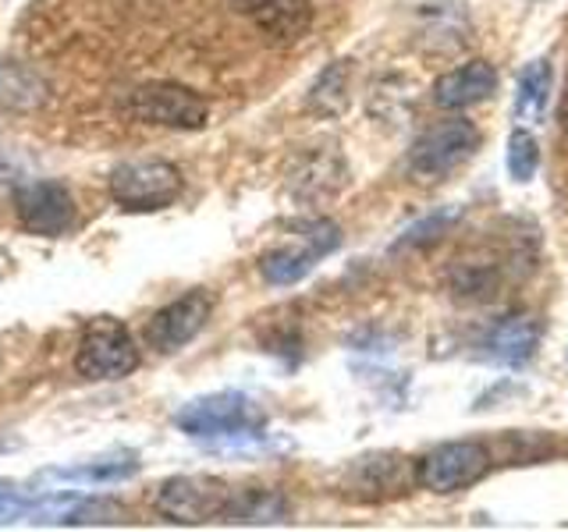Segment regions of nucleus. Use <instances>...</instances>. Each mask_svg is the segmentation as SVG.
<instances>
[{"mask_svg":"<svg viewBox=\"0 0 568 532\" xmlns=\"http://www.w3.org/2000/svg\"><path fill=\"white\" fill-rule=\"evenodd\" d=\"M345 82H348V68H345V61L342 64H334V68H327L324 71V79L316 82V89H313V96H310V103L316 106V111H324V114H337L345 106Z\"/></svg>","mask_w":568,"mask_h":532,"instance_id":"16","label":"nucleus"},{"mask_svg":"<svg viewBox=\"0 0 568 532\" xmlns=\"http://www.w3.org/2000/svg\"><path fill=\"white\" fill-rule=\"evenodd\" d=\"M337 245H342V231H337L331 221H313L302 227L298 245H284L263 259V277L271 284H292L298 277H306L313 270V263L320 256L334 253Z\"/></svg>","mask_w":568,"mask_h":532,"instance_id":"9","label":"nucleus"},{"mask_svg":"<svg viewBox=\"0 0 568 532\" xmlns=\"http://www.w3.org/2000/svg\"><path fill=\"white\" fill-rule=\"evenodd\" d=\"M111 192L124 209H160L178 200L182 174L164 160H135V164H121L114 171Z\"/></svg>","mask_w":568,"mask_h":532,"instance_id":"5","label":"nucleus"},{"mask_svg":"<svg viewBox=\"0 0 568 532\" xmlns=\"http://www.w3.org/2000/svg\"><path fill=\"white\" fill-rule=\"evenodd\" d=\"M231 493L221 479H203V475H182L171 479V483L160 487L156 493V511L171 522H206V519H221L231 508Z\"/></svg>","mask_w":568,"mask_h":532,"instance_id":"6","label":"nucleus"},{"mask_svg":"<svg viewBox=\"0 0 568 532\" xmlns=\"http://www.w3.org/2000/svg\"><path fill=\"white\" fill-rule=\"evenodd\" d=\"M75 366L89 380H121L139 366V348L118 319H97L82 334Z\"/></svg>","mask_w":568,"mask_h":532,"instance_id":"4","label":"nucleus"},{"mask_svg":"<svg viewBox=\"0 0 568 532\" xmlns=\"http://www.w3.org/2000/svg\"><path fill=\"white\" fill-rule=\"evenodd\" d=\"M210 319V295L203 291H189L185 298L171 301L168 309H160L150 324H146V341L156 351H178L189 345L195 334L206 327Z\"/></svg>","mask_w":568,"mask_h":532,"instance_id":"11","label":"nucleus"},{"mask_svg":"<svg viewBox=\"0 0 568 532\" xmlns=\"http://www.w3.org/2000/svg\"><path fill=\"white\" fill-rule=\"evenodd\" d=\"M476 146H479L476 124L466 117H448V121L430 124V129L413 142L405 167L413 177H419V182H437V177L466 164L476 153Z\"/></svg>","mask_w":568,"mask_h":532,"instance_id":"2","label":"nucleus"},{"mask_svg":"<svg viewBox=\"0 0 568 532\" xmlns=\"http://www.w3.org/2000/svg\"><path fill=\"white\" fill-rule=\"evenodd\" d=\"M497 89V71L487 61H469L434 82V100L444 111H466L473 103H484Z\"/></svg>","mask_w":568,"mask_h":532,"instance_id":"12","label":"nucleus"},{"mask_svg":"<svg viewBox=\"0 0 568 532\" xmlns=\"http://www.w3.org/2000/svg\"><path fill=\"white\" fill-rule=\"evenodd\" d=\"M178 422L192 437H235V433H256L263 426V412L242 395H217L189 405L178 416Z\"/></svg>","mask_w":568,"mask_h":532,"instance_id":"7","label":"nucleus"},{"mask_svg":"<svg viewBox=\"0 0 568 532\" xmlns=\"http://www.w3.org/2000/svg\"><path fill=\"white\" fill-rule=\"evenodd\" d=\"M458 217V209H448V213H434V217H426V221H419V224H413L405 231V238L398 242V245H426V242H434L437 235H444V227H448L452 221Z\"/></svg>","mask_w":568,"mask_h":532,"instance_id":"17","label":"nucleus"},{"mask_svg":"<svg viewBox=\"0 0 568 532\" xmlns=\"http://www.w3.org/2000/svg\"><path fill=\"white\" fill-rule=\"evenodd\" d=\"M540 341V327L532 316H505L487 330L484 337V355L490 362L501 366H523Z\"/></svg>","mask_w":568,"mask_h":532,"instance_id":"13","label":"nucleus"},{"mask_svg":"<svg viewBox=\"0 0 568 532\" xmlns=\"http://www.w3.org/2000/svg\"><path fill=\"white\" fill-rule=\"evenodd\" d=\"M508 174H511V182H529L532 174H537L540 167V146H537V139H532L526 129H515L508 135Z\"/></svg>","mask_w":568,"mask_h":532,"instance_id":"15","label":"nucleus"},{"mask_svg":"<svg viewBox=\"0 0 568 532\" xmlns=\"http://www.w3.org/2000/svg\"><path fill=\"white\" fill-rule=\"evenodd\" d=\"M121 114L129 121L142 124H164V129H203L210 121V103L192 93L189 85L178 82H150L139 85L132 93H124L121 100Z\"/></svg>","mask_w":568,"mask_h":532,"instance_id":"1","label":"nucleus"},{"mask_svg":"<svg viewBox=\"0 0 568 532\" xmlns=\"http://www.w3.org/2000/svg\"><path fill=\"white\" fill-rule=\"evenodd\" d=\"M490 472V454L484 443L476 440H455V443H440L430 454L419 458L416 479L423 490L430 493H458L469 490Z\"/></svg>","mask_w":568,"mask_h":532,"instance_id":"3","label":"nucleus"},{"mask_svg":"<svg viewBox=\"0 0 568 532\" xmlns=\"http://www.w3.org/2000/svg\"><path fill=\"white\" fill-rule=\"evenodd\" d=\"M266 43L292 47L313 29V0H227Z\"/></svg>","mask_w":568,"mask_h":532,"instance_id":"8","label":"nucleus"},{"mask_svg":"<svg viewBox=\"0 0 568 532\" xmlns=\"http://www.w3.org/2000/svg\"><path fill=\"white\" fill-rule=\"evenodd\" d=\"M558 121H561V129L568 132V79H565V89H561V100H558Z\"/></svg>","mask_w":568,"mask_h":532,"instance_id":"18","label":"nucleus"},{"mask_svg":"<svg viewBox=\"0 0 568 532\" xmlns=\"http://www.w3.org/2000/svg\"><path fill=\"white\" fill-rule=\"evenodd\" d=\"M550 82H555V71L544 58L529 61L519 71V85H515V114L519 121L537 124L547 114V103H550Z\"/></svg>","mask_w":568,"mask_h":532,"instance_id":"14","label":"nucleus"},{"mask_svg":"<svg viewBox=\"0 0 568 532\" xmlns=\"http://www.w3.org/2000/svg\"><path fill=\"white\" fill-rule=\"evenodd\" d=\"M14 209H18V221H22L32 235L58 238L75 224V203H71L68 188L58 182H36L22 188L14 195Z\"/></svg>","mask_w":568,"mask_h":532,"instance_id":"10","label":"nucleus"}]
</instances>
